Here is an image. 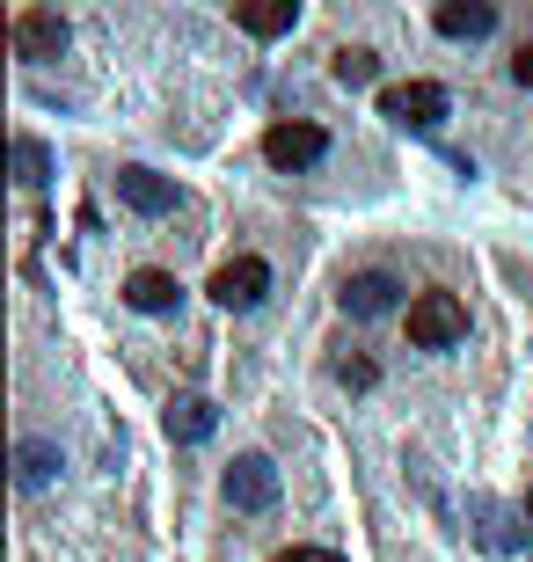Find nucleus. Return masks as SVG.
Here are the masks:
<instances>
[{
  "instance_id": "obj_13",
  "label": "nucleus",
  "mask_w": 533,
  "mask_h": 562,
  "mask_svg": "<svg viewBox=\"0 0 533 562\" xmlns=\"http://www.w3.org/2000/svg\"><path fill=\"white\" fill-rule=\"evenodd\" d=\"M52 475H59V446H44V438L15 446V482H22V490H44Z\"/></svg>"
},
{
  "instance_id": "obj_14",
  "label": "nucleus",
  "mask_w": 533,
  "mask_h": 562,
  "mask_svg": "<svg viewBox=\"0 0 533 562\" xmlns=\"http://www.w3.org/2000/svg\"><path fill=\"white\" fill-rule=\"evenodd\" d=\"M329 74H336L344 88H373V81H380V59H373L366 44H344V52L329 59Z\"/></svg>"
},
{
  "instance_id": "obj_19",
  "label": "nucleus",
  "mask_w": 533,
  "mask_h": 562,
  "mask_svg": "<svg viewBox=\"0 0 533 562\" xmlns=\"http://www.w3.org/2000/svg\"><path fill=\"white\" fill-rule=\"evenodd\" d=\"M526 519H533V490H526Z\"/></svg>"
},
{
  "instance_id": "obj_18",
  "label": "nucleus",
  "mask_w": 533,
  "mask_h": 562,
  "mask_svg": "<svg viewBox=\"0 0 533 562\" xmlns=\"http://www.w3.org/2000/svg\"><path fill=\"white\" fill-rule=\"evenodd\" d=\"M512 81L533 88V44H519V59H512Z\"/></svg>"
},
{
  "instance_id": "obj_7",
  "label": "nucleus",
  "mask_w": 533,
  "mask_h": 562,
  "mask_svg": "<svg viewBox=\"0 0 533 562\" xmlns=\"http://www.w3.org/2000/svg\"><path fill=\"white\" fill-rule=\"evenodd\" d=\"M118 198L132 212H146V220L176 212V183H168V176H154V168H118Z\"/></svg>"
},
{
  "instance_id": "obj_3",
  "label": "nucleus",
  "mask_w": 533,
  "mask_h": 562,
  "mask_svg": "<svg viewBox=\"0 0 533 562\" xmlns=\"http://www.w3.org/2000/svg\"><path fill=\"white\" fill-rule=\"evenodd\" d=\"M322 154H329V132L308 125V117H286V125L264 132V161L270 168H314Z\"/></svg>"
},
{
  "instance_id": "obj_4",
  "label": "nucleus",
  "mask_w": 533,
  "mask_h": 562,
  "mask_svg": "<svg viewBox=\"0 0 533 562\" xmlns=\"http://www.w3.org/2000/svg\"><path fill=\"white\" fill-rule=\"evenodd\" d=\"M264 292H270V263H264V256H234V263L212 271V300H220L226 314H248Z\"/></svg>"
},
{
  "instance_id": "obj_15",
  "label": "nucleus",
  "mask_w": 533,
  "mask_h": 562,
  "mask_svg": "<svg viewBox=\"0 0 533 562\" xmlns=\"http://www.w3.org/2000/svg\"><path fill=\"white\" fill-rule=\"evenodd\" d=\"M8 154H15V183H22V190H44V176H52V154H44V139H30V132H22Z\"/></svg>"
},
{
  "instance_id": "obj_16",
  "label": "nucleus",
  "mask_w": 533,
  "mask_h": 562,
  "mask_svg": "<svg viewBox=\"0 0 533 562\" xmlns=\"http://www.w3.org/2000/svg\"><path fill=\"white\" fill-rule=\"evenodd\" d=\"M336 380H344V387H373V358H336Z\"/></svg>"
},
{
  "instance_id": "obj_12",
  "label": "nucleus",
  "mask_w": 533,
  "mask_h": 562,
  "mask_svg": "<svg viewBox=\"0 0 533 562\" xmlns=\"http://www.w3.org/2000/svg\"><path fill=\"white\" fill-rule=\"evenodd\" d=\"M124 300H132L140 314H168V307H176V278H168V271H132V278H124Z\"/></svg>"
},
{
  "instance_id": "obj_6",
  "label": "nucleus",
  "mask_w": 533,
  "mask_h": 562,
  "mask_svg": "<svg viewBox=\"0 0 533 562\" xmlns=\"http://www.w3.org/2000/svg\"><path fill=\"white\" fill-rule=\"evenodd\" d=\"M8 37H15V59H59L66 52V15H52V8H22V15L8 22Z\"/></svg>"
},
{
  "instance_id": "obj_11",
  "label": "nucleus",
  "mask_w": 533,
  "mask_h": 562,
  "mask_svg": "<svg viewBox=\"0 0 533 562\" xmlns=\"http://www.w3.org/2000/svg\"><path fill=\"white\" fill-rule=\"evenodd\" d=\"M248 37H286L292 22H300V0H256V8H234Z\"/></svg>"
},
{
  "instance_id": "obj_10",
  "label": "nucleus",
  "mask_w": 533,
  "mask_h": 562,
  "mask_svg": "<svg viewBox=\"0 0 533 562\" xmlns=\"http://www.w3.org/2000/svg\"><path fill=\"white\" fill-rule=\"evenodd\" d=\"M212 424H220V409H212L206 395H176V402H168V438H176V446L212 438Z\"/></svg>"
},
{
  "instance_id": "obj_2",
  "label": "nucleus",
  "mask_w": 533,
  "mask_h": 562,
  "mask_svg": "<svg viewBox=\"0 0 533 562\" xmlns=\"http://www.w3.org/2000/svg\"><path fill=\"white\" fill-rule=\"evenodd\" d=\"M446 88L438 81H395V88H380V117L388 125H402V132H438V117H446Z\"/></svg>"
},
{
  "instance_id": "obj_1",
  "label": "nucleus",
  "mask_w": 533,
  "mask_h": 562,
  "mask_svg": "<svg viewBox=\"0 0 533 562\" xmlns=\"http://www.w3.org/2000/svg\"><path fill=\"white\" fill-rule=\"evenodd\" d=\"M460 336H468V307L453 292H417L410 300V344L417 351H446Z\"/></svg>"
},
{
  "instance_id": "obj_9",
  "label": "nucleus",
  "mask_w": 533,
  "mask_h": 562,
  "mask_svg": "<svg viewBox=\"0 0 533 562\" xmlns=\"http://www.w3.org/2000/svg\"><path fill=\"white\" fill-rule=\"evenodd\" d=\"M431 22H438V37H490V30H497V8H490V0H438V15H431Z\"/></svg>"
},
{
  "instance_id": "obj_17",
  "label": "nucleus",
  "mask_w": 533,
  "mask_h": 562,
  "mask_svg": "<svg viewBox=\"0 0 533 562\" xmlns=\"http://www.w3.org/2000/svg\"><path fill=\"white\" fill-rule=\"evenodd\" d=\"M270 562H344L336 548H286V555H270Z\"/></svg>"
},
{
  "instance_id": "obj_8",
  "label": "nucleus",
  "mask_w": 533,
  "mask_h": 562,
  "mask_svg": "<svg viewBox=\"0 0 533 562\" xmlns=\"http://www.w3.org/2000/svg\"><path fill=\"white\" fill-rule=\"evenodd\" d=\"M336 300H344V314H358V322H366V314H388L395 300H402V285H395L388 271H358V278H344V292H336Z\"/></svg>"
},
{
  "instance_id": "obj_5",
  "label": "nucleus",
  "mask_w": 533,
  "mask_h": 562,
  "mask_svg": "<svg viewBox=\"0 0 533 562\" xmlns=\"http://www.w3.org/2000/svg\"><path fill=\"white\" fill-rule=\"evenodd\" d=\"M226 504H234V512H270V504H278V468H270L264 453H242L226 468Z\"/></svg>"
}]
</instances>
